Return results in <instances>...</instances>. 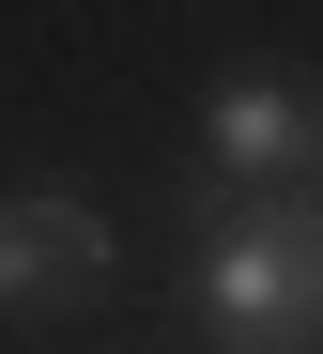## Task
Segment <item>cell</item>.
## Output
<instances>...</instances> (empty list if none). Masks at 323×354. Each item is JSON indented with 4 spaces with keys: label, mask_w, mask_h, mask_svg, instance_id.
Listing matches in <instances>:
<instances>
[{
    "label": "cell",
    "mask_w": 323,
    "mask_h": 354,
    "mask_svg": "<svg viewBox=\"0 0 323 354\" xmlns=\"http://www.w3.org/2000/svg\"><path fill=\"white\" fill-rule=\"evenodd\" d=\"M77 292H108V216L93 201H0V308H77Z\"/></svg>",
    "instance_id": "2"
},
{
    "label": "cell",
    "mask_w": 323,
    "mask_h": 354,
    "mask_svg": "<svg viewBox=\"0 0 323 354\" xmlns=\"http://www.w3.org/2000/svg\"><path fill=\"white\" fill-rule=\"evenodd\" d=\"M308 154H323V108H308V93H277V77H231V93H216V169L277 185V169H308Z\"/></svg>",
    "instance_id": "3"
},
{
    "label": "cell",
    "mask_w": 323,
    "mask_h": 354,
    "mask_svg": "<svg viewBox=\"0 0 323 354\" xmlns=\"http://www.w3.org/2000/svg\"><path fill=\"white\" fill-rule=\"evenodd\" d=\"M201 308L231 354H323V185H201Z\"/></svg>",
    "instance_id": "1"
},
{
    "label": "cell",
    "mask_w": 323,
    "mask_h": 354,
    "mask_svg": "<svg viewBox=\"0 0 323 354\" xmlns=\"http://www.w3.org/2000/svg\"><path fill=\"white\" fill-rule=\"evenodd\" d=\"M308 169H323V154H308Z\"/></svg>",
    "instance_id": "4"
}]
</instances>
